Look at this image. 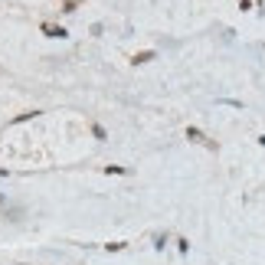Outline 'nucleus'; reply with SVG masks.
<instances>
[{
    "label": "nucleus",
    "instance_id": "nucleus-5",
    "mask_svg": "<svg viewBox=\"0 0 265 265\" xmlns=\"http://www.w3.org/2000/svg\"><path fill=\"white\" fill-rule=\"evenodd\" d=\"M154 249H157V252L167 249V233H157V236H154Z\"/></svg>",
    "mask_w": 265,
    "mask_h": 265
},
{
    "label": "nucleus",
    "instance_id": "nucleus-8",
    "mask_svg": "<svg viewBox=\"0 0 265 265\" xmlns=\"http://www.w3.org/2000/svg\"><path fill=\"white\" fill-rule=\"evenodd\" d=\"M92 134H95L98 141H105V138H108V131H105V128H101L98 121H92Z\"/></svg>",
    "mask_w": 265,
    "mask_h": 265
},
{
    "label": "nucleus",
    "instance_id": "nucleus-12",
    "mask_svg": "<svg viewBox=\"0 0 265 265\" xmlns=\"http://www.w3.org/2000/svg\"><path fill=\"white\" fill-rule=\"evenodd\" d=\"M20 265H30V262H20Z\"/></svg>",
    "mask_w": 265,
    "mask_h": 265
},
{
    "label": "nucleus",
    "instance_id": "nucleus-3",
    "mask_svg": "<svg viewBox=\"0 0 265 265\" xmlns=\"http://www.w3.org/2000/svg\"><path fill=\"white\" fill-rule=\"evenodd\" d=\"M82 7V0H63V13H76Z\"/></svg>",
    "mask_w": 265,
    "mask_h": 265
},
{
    "label": "nucleus",
    "instance_id": "nucleus-1",
    "mask_svg": "<svg viewBox=\"0 0 265 265\" xmlns=\"http://www.w3.org/2000/svg\"><path fill=\"white\" fill-rule=\"evenodd\" d=\"M39 30L46 33L49 39H66V36H69V30H66V26H59V23H43Z\"/></svg>",
    "mask_w": 265,
    "mask_h": 265
},
{
    "label": "nucleus",
    "instance_id": "nucleus-10",
    "mask_svg": "<svg viewBox=\"0 0 265 265\" xmlns=\"http://www.w3.org/2000/svg\"><path fill=\"white\" fill-rule=\"evenodd\" d=\"M105 174H128V167H118L115 164V167H105Z\"/></svg>",
    "mask_w": 265,
    "mask_h": 265
},
{
    "label": "nucleus",
    "instance_id": "nucleus-7",
    "mask_svg": "<svg viewBox=\"0 0 265 265\" xmlns=\"http://www.w3.org/2000/svg\"><path fill=\"white\" fill-rule=\"evenodd\" d=\"M128 242H105V252H125Z\"/></svg>",
    "mask_w": 265,
    "mask_h": 265
},
{
    "label": "nucleus",
    "instance_id": "nucleus-9",
    "mask_svg": "<svg viewBox=\"0 0 265 265\" xmlns=\"http://www.w3.org/2000/svg\"><path fill=\"white\" fill-rule=\"evenodd\" d=\"M177 249H180V256H187V252H190V242L183 239V236H180V239H177Z\"/></svg>",
    "mask_w": 265,
    "mask_h": 265
},
{
    "label": "nucleus",
    "instance_id": "nucleus-6",
    "mask_svg": "<svg viewBox=\"0 0 265 265\" xmlns=\"http://www.w3.org/2000/svg\"><path fill=\"white\" fill-rule=\"evenodd\" d=\"M36 115H39V111H23V115H16L10 125H23V121H30V118H36Z\"/></svg>",
    "mask_w": 265,
    "mask_h": 265
},
{
    "label": "nucleus",
    "instance_id": "nucleus-4",
    "mask_svg": "<svg viewBox=\"0 0 265 265\" xmlns=\"http://www.w3.org/2000/svg\"><path fill=\"white\" fill-rule=\"evenodd\" d=\"M151 59H154V53H151V49H148V53H138V56H131V63H134V66H141V63H151Z\"/></svg>",
    "mask_w": 265,
    "mask_h": 265
},
{
    "label": "nucleus",
    "instance_id": "nucleus-2",
    "mask_svg": "<svg viewBox=\"0 0 265 265\" xmlns=\"http://www.w3.org/2000/svg\"><path fill=\"white\" fill-rule=\"evenodd\" d=\"M187 138L193 141V144H206V148H210V151H216V144H213V141L206 138V134H203L200 128H187Z\"/></svg>",
    "mask_w": 265,
    "mask_h": 265
},
{
    "label": "nucleus",
    "instance_id": "nucleus-11",
    "mask_svg": "<svg viewBox=\"0 0 265 265\" xmlns=\"http://www.w3.org/2000/svg\"><path fill=\"white\" fill-rule=\"evenodd\" d=\"M0 177H10V171H7V167H0Z\"/></svg>",
    "mask_w": 265,
    "mask_h": 265
}]
</instances>
